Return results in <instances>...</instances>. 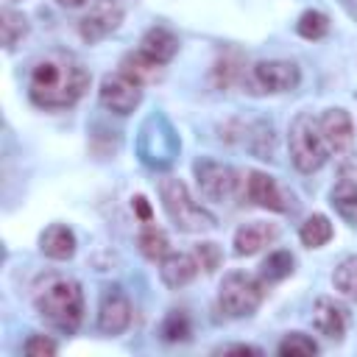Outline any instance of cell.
<instances>
[{
  "mask_svg": "<svg viewBox=\"0 0 357 357\" xmlns=\"http://www.w3.org/2000/svg\"><path fill=\"white\" fill-rule=\"evenodd\" d=\"M159 335L167 340V343H176V340H187L190 337V318L184 315V312H178V310H173L165 321H162V326H159Z\"/></svg>",
  "mask_w": 357,
  "mask_h": 357,
  "instance_id": "cell-28",
  "label": "cell"
},
{
  "mask_svg": "<svg viewBox=\"0 0 357 357\" xmlns=\"http://www.w3.org/2000/svg\"><path fill=\"white\" fill-rule=\"evenodd\" d=\"M332 206L337 209V215L349 223H357V156L349 159L332 187Z\"/></svg>",
  "mask_w": 357,
  "mask_h": 357,
  "instance_id": "cell-12",
  "label": "cell"
},
{
  "mask_svg": "<svg viewBox=\"0 0 357 357\" xmlns=\"http://www.w3.org/2000/svg\"><path fill=\"white\" fill-rule=\"evenodd\" d=\"M134 209H137V215H139L145 223L151 220V206H148V201H145L142 195H137V198H134Z\"/></svg>",
  "mask_w": 357,
  "mask_h": 357,
  "instance_id": "cell-32",
  "label": "cell"
},
{
  "mask_svg": "<svg viewBox=\"0 0 357 357\" xmlns=\"http://www.w3.org/2000/svg\"><path fill=\"white\" fill-rule=\"evenodd\" d=\"M332 284H335V290H337L340 296H346L349 301L357 304V254L343 257V259L335 265Z\"/></svg>",
  "mask_w": 357,
  "mask_h": 357,
  "instance_id": "cell-20",
  "label": "cell"
},
{
  "mask_svg": "<svg viewBox=\"0 0 357 357\" xmlns=\"http://www.w3.org/2000/svg\"><path fill=\"white\" fill-rule=\"evenodd\" d=\"M39 248H42V254L50 257V259H70V257L75 254V234H73L67 226L53 223V226H47V229L42 231Z\"/></svg>",
  "mask_w": 357,
  "mask_h": 357,
  "instance_id": "cell-18",
  "label": "cell"
},
{
  "mask_svg": "<svg viewBox=\"0 0 357 357\" xmlns=\"http://www.w3.org/2000/svg\"><path fill=\"white\" fill-rule=\"evenodd\" d=\"M131 324V301L120 287H106L98 304V329L106 335H120Z\"/></svg>",
  "mask_w": 357,
  "mask_h": 357,
  "instance_id": "cell-10",
  "label": "cell"
},
{
  "mask_svg": "<svg viewBox=\"0 0 357 357\" xmlns=\"http://www.w3.org/2000/svg\"><path fill=\"white\" fill-rule=\"evenodd\" d=\"M276 351L282 357H307V354H318V343L312 337H307L304 332H290L279 340Z\"/></svg>",
  "mask_w": 357,
  "mask_h": 357,
  "instance_id": "cell-24",
  "label": "cell"
},
{
  "mask_svg": "<svg viewBox=\"0 0 357 357\" xmlns=\"http://www.w3.org/2000/svg\"><path fill=\"white\" fill-rule=\"evenodd\" d=\"M59 6H67V8H78V6H84L86 0H56Z\"/></svg>",
  "mask_w": 357,
  "mask_h": 357,
  "instance_id": "cell-33",
  "label": "cell"
},
{
  "mask_svg": "<svg viewBox=\"0 0 357 357\" xmlns=\"http://www.w3.org/2000/svg\"><path fill=\"white\" fill-rule=\"evenodd\" d=\"M195 178H198L201 192L206 198H212V201H229L237 192V184H240L234 167L220 165V162H212V159L195 162Z\"/></svg>",
  "mask_w": 357,
  "mask_h": 357,
  "instance_id": "cell-8",
  "label": "cell"
},
{
  "mask_svg": "<svg viewBox=\"0 0 357 357\" xmlns=\"http://www.w3.org/2000/svg\"><path fill=\"white\" fill-rule=\"evenodd\" d=\"M298 237H301V243H304L307 248H321L324 243L332 240V223H329V218H326V215H310V218L301 223Z\"/></svg>",
  "mask_w": 357,
  "mask_h": 357,
  "instance_id": "cell-21",
  "label": "cell"
},
{
  "mask_svg": "<svg viewBox=\"0 0 357 357\" xmlns=\"http://www.w3.org/2000/svg\"><path fill=\"white\" fill-rule=\"evenodd\" d=\"M137 245L148 259H162L167 254V234L162 229H156V226H145L137 234Z\"/></svg>",
  "mask_w": 357,
  "mask_h": 357,
  "instance_id": "cell-23",
  "label": "cell"
},
{
  "mask_svg": "<svg viewBox=\"0 0 357 357\" xmlns=\"http://www.w3.org/2000/svg\"><path fill=\"white\" fill-rule=\"evenodd\" d=\"M0 31H3V47L11 50L17 45V39H22L28 33V22L22 14L11 11V8H3L0 11Z\"/></svg>",
  "mask_w": 357,
  "mask_h": 357,
  "instance_id": "cell-22",
  "label": "cell"
},
{
  "mask_svg": "<svg viewBox=\"0 0 357 357\" xmlns=\"http://www.w3.org/2000/svg\"><path fill=\"white\" fill-rule=\"evenodd\" d=\"M218 354H262V349L248 343H234V346H220Z\"/></svg>",
  "mask_w": 357,
  "mask_h": 357,
  "instance_id": "cell-31",
  "label": "cell"
},
{
  "mask_svg": "<svg viewBox=\"0 0 357 357\" xmlns=\"http://www.w3.org/2000/svg\"><path fill=\"white\" fill-rule=\"evenodd\" d=\"M139 50H142L145 56H151L153 61L167 64V61L178 53V39H176L173 31H167V28H162V25H153V28L145 31V36H142V42H139Z\"/></svg>",
  "mask_w": 357,
  "mask_h": 357,
  "instance_id": "cell-17",
  "label": "cell"
},
{
  "mask_svg": "<svg viewBox=\"0 0 357 357\" xmlns=\"http://www.w3.org/2000/svg\"><path fill=\"white\" fill-rule=\"evenodd\" d=\"M198 259L195 254H184V251H167L159 262V276L167 287H184L187 282L195 279L198 273Z\"/></svg>",
  "mask_w": 357,
  "mask_h": 357,
  "instance_id": "cell-15",
  "label": "cell"
},
{
  "mask_svg": "<svg viewBox=\"0 0 357 357\" xmlns=\"http://www.w3.org/2000/svg\"><path fill=\"white\" fill-rule=\"evenodd\" d=\"M22 351H25L28 357H50V354L59 351V346H56V340H50V337H45V335H31V337L25 340Z\"/></svg>",
  "mask_w": 357,
  "mask_h": 357,
  "instance_id": "cell-29",
  "label": "cell"
},
{
  "mask_svg": "<svg viewBox=\"0 0 357 357\" xmlns=\"http://www.w3.org/2000/svg\"><path fill=\"white\" fill-rule=\"evenodd\" d=\"M89 86V70L70 50H50L31 67L28 95L42 109H67Z\"/></svg>",
  "mask_w": 357,
  "mask_h": 357,
  "instance_id": "cell-1",
  "label": "cell"
},
{
  "mask_svg": "<svg viewBox=\"0 0 357 357\" xmlns=\"http://www.w3.org/2000/svg\"><path fill=\"white\" fill-rule=\"evenodd\" d=\"M346 324H349V315H346V307L337 304L335 298L329 296H321L315 298L312 304V326L329 337V340H340L346 335Z\"/></svg>",
  "mask_w": 357,
  "mask_h": 357,
  "instance_id": "cell-14",
  "label": "cell"
},
{
  "mask_svg": "<svg viewBox=\"0 0 357 357\" xmlns=\"http://www.w3.org/2000/svg\"><path fill=\"white\" fill-rule=\"evenodd\" d=\"M33 307L47 326L70 335L78 329V324L84 318L81 284L70 276L50 273L45 279H39V284L33 287Z\"/></svg>",
  "mask_w": 357,
  "mask_h": 357,
  "instance_id": "cell-2",
  "label": "cell"
},
{
  "mask_svg": "<svg viewBox=\"0 0 357 357\" xmlns=\"http://www.w3.org/2000/svg\"><path fill=\"white\" fill-rule=\"evenodd\" d=\"M321 131H324V139L329 145V153L335 156H343L351 151L354 145V126H351V117L346 109H326L321 117Z\"/></svg>",
  "mask_w": 357,
  "mask_h": 357,
  "instance_id": "cell-11",
  "label": "cell"
},
{
  "mask_svg": "<svg viewBox=\"0 0 357 357\" xmlns=\"http://www.w3.org/2000/svg\"><path fill=\"white\" fill-rule=\"evenodd\" d=\"M243 61H240V56L237 53H229V56H223L218 64H215V84L220 86V89H229L237 78H243Z\"/></svg>",
  "mask_w": 357,
  "mask_h": 357,
  "instance_id": "cell-27",
  "label": "cell"
},
{
  "mask_svg": "<svg viewBox=\"0 0 357 357\" xmlns=\"http://www.w3.org/2000/svg\"><path fill=\"white\" fill-rule=\"evenodd\" d=\"M296 31L304 36V39H321V36H326V31H329V17L326 14H321V11H304L301 17H298V22H296Z\"/></svg>",
  "mask_w": 357,
  "mask_h": 357,
  "instance_id": "cell-26",
  "label": "cell"
},
{
  "mask_svg": "<svg viewBox=\"0 0 357 357\" xmlns=\"http://www.w3.org/2000/svg\"><path fill=\"white\" fill-rule=\"evenodd\" d=\"M195 259H198V265H201L206 273H212V271L220 265V248H218L215 243H198V245H195Z\"/></svg>",
  "mask_w": 357,
  "mask_h": 357,
  "instance_id": "cell-30",
  "label": "cell"
},
{
  "mask_svg": "<svg viewBox=\"0 0 357 357\" xmlns=\"http://www.w3.org/2000/svg\"><path fill=\"white\" fill-rule=\"evenodd\" d=\"M301 81V73L293 61L282 59H268L257 61L243 73V84L251 95H276V92H290Z\"/></svg>",
  "mask_w": 357,
  "mask_h": 357,
  "instance_id": "cell-6",
  "label": "cell"
},
{
  "mask_svg": "<svg viewBox=\"0 0 357 357\" xmlns=\"http://www.w3.org/2000/svg\"><path fill=\"white\" fill-rule=\"evenodd\" d=\"M290 271H293V257H290V251H273V254H268V259L262 262L259 276H262V282H279V279L290 276Z\"/></svg>",
  "mask_w": 357,
  "mask_h": 357,
  "instance_id": "cell-25",
  "label": "cell"
},
{
  "mask_svg": "<svg viewBox=\"0 0 357 357\" xmlns=\"http://www.w3.org/2000/svg\"><path fill=\"white\" fill-rule=\"evenodd\" d=\"M271 240H276V226L273 223H265V220L245 223L234 231V254L237 257H251L262 245H268Z\"/></svg>",
  "mask_w": 357,
  "mask_h": 357,
  "instance_id": "cell-16",
  "label": "cell"
},
{
  "mask_svg": "<svg viewBox=\"0 0 357 357\" xmlns=\"http://www.w3.org/2000/svg\"><path fill=\"white\" fill-rule=\"evenodd\" d=\"M262 298H265V287L251 273H240V271L226 273L218 287V304L231 318H245V315L257 312Z\"/></svg>",
  "mask_w": 357,
  "mask_h": 357,
  "instance_id": "cell-5",
  "label": "cell"
},
{
  "mask_svg": "<svg viewBox=\"0 0 357 357\" xmlns=\"http://www.w3.org/2000/svg\"><path fill=\"white\" fill-rule=\"evenodd\" d=\"M159 198H162V206L167 212V218L176 223V229L181 231H206V229H215L218 220L212 212H206L201 204L192 201L187 184L181 178H173V176H165L159 181Z\"/></svg>",
  "mask_w": 357,
  "mask_h": 357,
  "instance_id": "cell-3",
  "label": "cell"
},
{
  "mask_svg": "<svg viewBox=\"0 0 357 357\" xmlns=\"http://www.w3.org/2000/svg\"><path fill=\"white\" fill-rule=\"evenodd\" d=\"M120 73L131 75V78L139 81V84H153V81L162 78V64L153 61L151 56H145L142 50H137V53H126V56H123Z\"/></svg>",
  "mask_w": 357,
  "mask_h": 357,
  "instance_id": "cell-19",
  "label": "cell"
},
{
  "mask_svg": "<svg viewBox=\"0 0 357 357\" xmlns=\"http://www.w3.org/2000/svg\"><path fill=\"white\" fill-rule=\"evenodd\" d=\"M120 22H123V6L117 0H92V6L84 14L78 31L86 42H100L103 36L117 31Z\"/></svg>",
  "mask_w": 357,
  "mask_h": 357,
  "instance_id": "cell-9",
  "label": "cell"
},
{
  "mask_svg": "<svg viewBox=\"0 0 357 357\" xmlns=\"http://www.w3.org/2000/svg\"><path fill=\"white\" fill-rule=\"evenodd\" d=\"M245 190H248V198H251L257 206H262V209H273V212H287V209H290V201H293V198L276 184L273 176H268V173H262V170H251V173H248Z\"/></svg>",
  "mask_w": 357,
  "mask_h": 357,
  "instance_id": "cell-13",
  "label": "cell"
},
{
  "mask_svg": "<svg viewBox=\"0 0 357 357\" xmlns=\"http://www.w3.org/2000/svg\"><path fill=\"white\" fill-rule=\"evenodd\" d=\"M287 148H290V159L296 165V170L301 173H315L332 153L329 145L324 139L321 123L318 117H312L310 112H301L287 131Z\"/></svg>",
  "mask_w": 357,
  "mask_h": 357,
  "instance_id": "cell-4",
  "label": "cell"
},
{
  "mask_svg": "<svg viewBox=\"0 0 357 357\" xmlns=\"http://www.w3.org/2000/svg\"><path fill=\"white\" fill-rule=\"evenodd\" d=\"M142 100V84L126 73H109L100 81V103L114 114H131Z\"/></svg>",
  "mask_w": 357,
  "mask_h": 357,
  "instance_id": "cell-7",
  "label": "cell"
}]
</instances>
